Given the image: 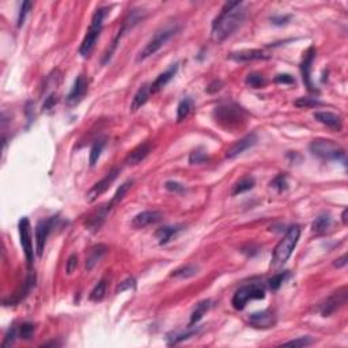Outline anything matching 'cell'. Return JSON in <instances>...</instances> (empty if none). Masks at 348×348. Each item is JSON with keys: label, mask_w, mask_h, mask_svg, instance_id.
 <instances>
[{"label": "cell", "mask_w": 348, "mask_h": 348, "mask_svg": "<svg viewBox=\"0 0 348 348\" xmlns=\"http://www.w3.org/2000/svg\"><path fill=\"white\" fill-rule=\"evenodd\" d=\"M106 144L105 139H98V140L93 144L90 150V166H96V163L98 162V159L101 157V152L104 150V147Z\"/></svg>", "instance_id": "cell-34"}, {"label": "cell", "mask_w": 348, "mask_h": 348, "mask_svg": "<svg viewBox=\"0 0 348 348\" xmlns=\"http://www.w3.org/2000/svg\"><path fill=\"white\" fill-rule=\"evenodd\" d=\"M223 87V83H222V80H213V82H211V83L208 84V87L206 89V91H207L208 94H213V93H218V91L220 90Z\"/></svg>", "instance_id": "cell-48"}, {"label": "cell", "mask_w": 348, "mask_h": 348, "mask_svg": "<svg viewBox=\"0 0 348 348\" xmlns=\"http://www.w3.org/2000/svg\"><path fill=\"white\" fill-rule=\"evenodd\" d=\"M347 215H348V209L347 208H344L343 209V213H342V220H343V225H347L348 220H347Z\"/></svg>", "instance_id": "cell-51"}, {"label": "cell", "mask_w": 348, "mask_h": 348, "mask_svg": "<svg viewBox=\"0 0 348 348\" xmlns=\"http://www.w3.org/2000/svg\"><path fill=\"white\" fill-rule=\"evenodd\" d=\"M118 173H120V170H118V169H113V170H110V172H109V173H107L102 180H100L97 184H94L93 188H91L90 191L87 192V195H86L87 202L89 203L96 202L98 197L101 196V195H104V193L109 189V186L112 185L113 181L117 178Z\"/></svg>", "instance_id": "cell-11"}, {"label": "cell", "mask_w": 348, "mask_h": 348, "mask_svg": "<svg viewBox=\"0 0 348 348\" xmlns=\"http://www.w3.org/2000/svg\"><path fill=\"white\" fill-rule=\"evenodd\" d=\"M89 90V82L84 75H79L78 78L75 79L72 89L70 91V94L67 96V104L68 105H76L83 100V97L86 96V93Z\"/></svg>", "instance_id": "cell-14"}, {"label": "cell", "mask_w": 348, "mask_h": 348, "mask_svg": "<svg viewBox=\"0 0 348 348\" xmlns=\"http://www.w3.org/2000/svg\"><path fill=\"white\" fill-rule=\"evenodd\" d=\"M105 294H106V280L102 279V280L98 281L96 284V287L91 290L90 299L93 302H100V301L104 299Z\"/></svg>", "instance_id": "cell-33"}, {"label": "cell", "mask_w": 348, "mask_h": 348, "mask_svg": "<svg viewBox=\"0 0 348 348\" xmlns=\"http://www.w3.org/2000/svg\"><path fill=\"white\" fill-rule=\"evenodd\" d=\"M135 287H136L135 279H134V278H128V279H125V280L120 283V286L117 287L116 292H117V294H120V292L127 291V290H134Z\"/></svg>", "instance_id": "cell-41"}, {"label": "cell", "mask_w": 348, "mask_h": 348, "mask_svg": "<svg viewBox=\"0 0 348 348\" xmlns=\"http://www.w3.org/2000/svg\"><path fill=\"white\" fill-rule=\"evenodd\" d=\"M177 71H178V64H173V66H170L165 72L161 73V75L150 84V91H151V94H155L158 91L162 90L163 87L173 79V76L177 73Z\"/></svg>", "instance_id": "cell-21"}, {"label": "cell", "mask_w": 348, "mask_h": 348, "mask_svg": "<svg viewBox=\"0 0 348 348\" xmlns=\"http://www.w3.org/2000/svg\"><path fill=\"white\" fill-rule=\"evenodd\" d=\"M314 340L309 336H303V337H298V339H294V340H290V342L284 343V346H294V347H306V346H310L313 344Z\"/></svg>", "instance_id": "cell-37"}, {"label": "cell", "mask_w": 348, "mask_h": 348, "mask_svg": "<svg viewBox=\"0 0 348 348\" xmlns=\"http://www.w3.org/2000/svg\"><path fill=\"white\" fill-rule=\"evenodd\" d=\"M19 229V238L22 245L25 257L29 265H33L34 263V250H33V240H32V226L28 218H22L18 223Z\"/></svg>", "instance_id": "cell-8"}, {"label": "cell", "mask_w": 348, "mask_h": 348, "mask_svg": "<svg viewBox=\"0 0 348 348\" xmlns=\"http://www.w3.org/2000/svg\"><path fill=\"white\" fill-rule=\"evenodd\" d=\"M19 337V332H18V328L12 326L8 329V332L6 333V337H4V342H3V347H7V346H11L12 343L15 342V339Z\"/></svg>", "instance_id": "cell-40"}, {"label": "cell", "mask_w": 348, "mask_h": 348, "mask_svg": "<svg viewBox=\"0 0 348 348\" xmlns=\"http://www.w3.org/2000/svg\"><path fill=\"white\" fill-rule=\"evenodd\" d=\"M178 30H180L178 26H168V28L161 29V30L157 32L155 35L147 42L146 46L139 52V55L136 57V62H143V60H146L147 57H150L152 56L154 53H157V52L168 42L169 39L177 34Z\"/></svg>", "instance_id": "cell-6"}, {"label": "cell", "mask_w": 348, "mask_h": 348, "mask_svg": "<svg viewBox=\"0 0 348 348\" xmlns=\"http://www.w3.org/2000/svg\"><path fill=\"white\" fill-rule=\"evenodd\" d=\"M132 185H134V180H132V178H131V180H127L125 182H123V184L120 185V188L117 189V192L114 193V196L112 197V200L107 203V207L112 209L117 203L121 202V200L124 199V196H125V195L128 193L129 189L132 188Z\"/></svg>", "instance_id": "cell-29"}, {"label": "cell", "mask_w": 348, "mask_h": 348, "mask_svg": "<svg viewBox=\"0 0 348 348\" xmlns=\"http://www.w3.org/2000/svg\"><path fill=\"white\" fill-rule=\"evenodd\" d=\"M211 308V301L209 299H206V301H202L196 305V309L193 310V313L191 315V321H189V326H193L195 324H197L199 321L202 320L203 315L207 313L208 310Z\"/></svg>", "instance_id": "cell-28"}, {"label": "cell", "mask_w": 348, "mask_h": 348, "mask_svg": "<svg viewBox=\"0 0 348 348\" xmlns=\"http://www.w3.org/2000/svg\"><path fill=\"white\" fill-rule=\"evenodd\" d=\"M34 329H35V326L32 322H23L22 325L18 328L19 337L23 340H30L34 335Z\"/></svg>", "instance_id": "cell-35"}, {"label": "cell", "mask_w": 348, "mask_h": 348, "mask_svg": "<svg viewBox=\"0 0 348 348\" xmlns=\"http://www.w3.org/2000/svg\"><path fill=\"white\" fill-rule=\"evenodd\" d=\"M110 212V208L106 206H102L101 208H98L97 211L91 213L90 216L86 220V227L91 231H97L101 229V226L104 225V222L106 219L107 213Z\"/></svg>", "instance_id": "cell-20"}, {"label": "cell", "mask_w": 348, "mask_h": 348, "mask_svg": "<svg viewBox=\"0 0 348 348\" xmlns=\"http://www.w3.org/2000/svg\"><path fill=\"white\" fill-rule=\"evenodd\" d=\"M161 219H162V213L159 211H143L138 213L132 219V226L135 229H144L147 226L155 225Z\"/></svg>", "instance_id": "cell-17"}, {"label": "cell", "mask_w": 348, "mask_h": 348, "mask_svg": "<svg viewBox=\"0 0 348 348\" xmlns=\"http://www.w3.org/2000/svg\"><path fill=\"white\" fill-rule=\"evenodd\" d=\"M315 57V49L313 46H310L308 51L303 53V59L302 63H301V72H302V79L305 86L308 87V90L310 93H318V90L315 89V86L312 82V76H310V72H312V64H313V60Z\"/></svg>", "instance_id": "cell-12"}, {"label": "cell", "mask_w": 348, "mask_h": 348, "mask_svg": "<svg viewBox=\"0 0 348 348\" xmlns=\"http://www.w3.org/2000/svg\"><path fill=\"white\" fill-rule=\"evenodd\" d=\"M33 3L30 1H23L22 6H21V11H19V15H18V26H22L23 22H25V18L28 15L29 10L32 8Z\"/></svg>", "instance_id": "cell-42"}, {"label": "cell", "mask_w": 348, "mask_h": 348, "mask_svg": "<svg viewBox=\"0 0 348 348\" xmlns=\"http://www.w3.org/2000/svg\"><path fill=\"white\" fill-rule=\"evenodd\" d=\"M314 120H317L318 123L324 124L328 128L333 129V131H342L343 128V120L340 116H337L332 112H315L313 114Z\"/></svg>", "instance_id": "cell-19"}, {"label": "cell", "mask_w": 348, "mask_h": 348, "mask_svg": "<svg viewBox=\"0 0 348 348\" xmlns=\"http://www.w3.org/2000/svg\"><path fill=\"white\" fill-rule=\"evenodd\" d=\"M207 161V155L204 154V152L202 151H193L191 154V157H189V162L192 163V165H199V163H204Z\"/></svg>", "instance_id": "cell-44"}, {"label": "cell", "mask_w": 348, "mask_h": 348, "mask_svg": "<svg viewBox=\"0 0 348 348\" xmlns=\"http://www.w3.org/2000/svg\"><path fill=\"white\" fill-rule=\"evenodd\" d=\"M331 215H328V213H321L320 216H317L314 222H313L312 230H313V233H315V234H322V233H325V231L331 227Z\"/></svg>", "instance_id": "cell-27"}, {"label": "cell", "mask_w": 348, "mask_h": 348, "mask_svg": "<svg viewBox=\"0 0 348 348\" xmlns=\"http://www.w3.org/2000/svg\"><path fill=\"white\" fill-rule=\"evenodd\" d=\"M107 250H109V249H107L106 245H104V244L94 245V246L89 250V254H87V257H86V268H87V270H91L97 263L101 261L102 257L106 254Z\"/></svg>", "instance_id": "cell-22"}, {"label": "cell", "mask_w": 348, "mask_h": 348, "mask_svg": "<svg viewBox=\"0 0 348 348\" xmlns=\"http://www.w3.org/2000/svg\"><path fill=\"white\" fill-rule=\"evenodd\" d=\"M275 82L281 84H294L295 83V79L290 73H279V75L275 76Z\"/></svg>", "instance_id": "cell-45"}, {"label": "cell", "mask_w": 348, "mask_h": 348, "mask_svg": "<svg viewBox=\"0 0 348 348\" xmlns=\"http://www.w3.org/2000/svg\"><path fill=\"white\" fill-rule=\"evenodd\" d=\"M256 185V181L253 177L250 175H246V177H242L241 180L237 181L234 186H233V191H231V195L236 196V195H240V193H244V192H247L253 189Z\"/></svg>", "instance_id": "cell-26"}, {"label": "cell", "mask_w": 348, "mask_h": 348, "mask_svg": "<svg viewBox=\"0 0 348 348\" xmlns=\"http://www.w3.org/2000/svg\"><path fill=\"white\" fill-rule=\"evenodd\" d=\"M107 8L105 7H101V8H97V11L94 12L93 15V19H91L90 28L87 30V33L84 35L83 41L80 44V48H79V53L82 57H89L91 55V52L94 51L97 44V39L100 37L102 30V25H104V18L106 15Z\"/></svg>", "instance_id": "cell-3"}, {"label": "cell", "mask_w": 348, "mask_h": 348, "mask_svg": "<svg viewBox=\"0 0 348 348\" xmlns=\"http://www.w3.org/2000/svg\"><path fill=\"white\" fill-rule=\"evenodd\" d=\"M271 55H268L265 51L261 49H245V51L234 52L231 53L230 59L234 62L238 63H246V62H254V60H267L270 59Z\"/></svg>", "instance_id": "cell-16"}, {"label": "cell", "mask_w": 348, "mask_h": 348, "mask_svg": "<svg viewBox=\"0 0 348 348\" xmlns=\"http://www.w3.org/2000/svg\"><path fill=\"white\" fill-rule=\"evenodd\" d=\"M347 302V287H342L340 290L333 292L331 297H328L324 302L320 305V313L324 317L331 315L339 310L342 306H344Z\"/></svg>", "instance_id": "cell-9"}, {"label": "cell", "mask_w": 348, "mask_h": 348, "mask_svg": "<svg viewBox=\"0 0 348 348\" xmlns=\"http://www.w3.org/2000/svg\"><path fill=\"white\" fill-rule=\"evenodd\" d=\"M150 94H151V91H150V86H148V84H143L140 89L138 90V93L135 94L134 100H132L131 110H132V112H136L138 109H140V107L148 101Z\"/></svg>", "instance_id": "cell-24"}, {"label": "cell", "mask_w": 348, "mask_h": 348, "mask_svg": "<svg viewBox=\"0 0 348 348\" xmlns=\"http://www.w3.org/2000/svg\"><path fill=\"white\" fill-rule=\"evenodd\" d=\"M333 265H335L336 268H343V267H346V265H347V254H343L342 257L337 258L336 261L333 263Z\"/></svg>", "instance_id": "cell-49"}, {"label": "cell", "mask_w": 348, "mask_h": 348, "mask_svg": "<svg viewBox=\"0 0 348 348\" xmlns=\"http://www.w3.org/2000/svg\"><path fill=\"white\" fill-rule=\"evenodd\" d=\"M265 297V288L261 284L257 283H252V284H246L242 286L240 290H237L234 297L231 299V305L236 310H242L246 303L252 299H264Z\"/></svg>", "instance_id": "cell-7"}, {"label": "cell", "mask_w": 348, "mask_h": 348, "mask_svg": "<svg viewBox=\"0 0 348 348\" xmlns=\"http://www.w3.org/2000/svg\"><path fill=\"white\" fill-rule=\"evenodd\" d=\"M200 331V326H188L185 332H175L173 336H169V344L173 346V344H178V343L188 340L189 337L195 336Z\"/></svg>", "instance_id": "cell-25"}, {"label": "cell", "mask_w": 348, "mask_h": 348, "mask_svg": "<svg viewBox=\"0 0 348 348\" xmlns=\"http://www.w3.org/2000/svg\"><path fill=\"white\" fill-rule=\"evenodd\" d=\"M192 109H193V102L191 98H184L177 106V121L178 123L184 121L191 114Z\"/></svg>", "instance_id": "cell-30"}, {"label": "cell", "mask_w": 348, "mask_h": 348, "mask_svg": "<svg viewBox=\"0 0 348 348\" xmlns=\"http://www.w3.org/2000/svg\"><path fill=\"white\" fill-rule=\"evenodd\" d=\"M56 104H57V96L52 93L51 96L48 97V98H45V102H44V105H42V110H51L52 107L55 106Z\"/></svg>", "instance_id": "cell-47"}, {"label": "cell", "mask_w": 348, "mask_h": 348, "mask_svg": "<svg viewBox=\"0 0 348 348\" xmlns=\"http://www.w3.org/2000/svg\"><path fill=\"white\" fill-rule=\"evenodd\" d=\"M295 105L299 107H312V106H320V105H322V104H321L318 100H315V98L302 97V98H299V100L295 101Z\"/></svg>", "instance_id": "cell-38"}, {"label": "cell", "mask_w": 348, "mask_h": 348, "mask_svg": "<svg viewBox=\"0 0 348 348\" xmlns=\"http://www.w3.org/2000/svg\"><path fill=\"white\" fill-rule=\"evenodd\" d=\"M310 151L313 155L324 161H343L346 162V151L336 141L328 139H315L310 144Z\"/></svg>", "instance_id": "cell-5"}, {"label": "cell", "mask_w": 348, "mask_h": 348, "mask_svg": "<svg viewBox=\"0 0 348 348\" xmlns=\"http://www.w3.org/2000/svg\"><path fill=\"white\" fill-rule=\"evenodd\" d=\"M245 18H246V11L242 8L241 1L226 3L218 18L213 21L211 39L216 44L223 42L241 26Z\"/></svg>", "instance_id": "cell-1"}, {"label": "cell", "mask_w": 348, "mask_h": 348, "mask_svg": "<svg viewBox=\"0 0 348 348\" xmlns=\"http://www.w3.org/2000/svg\"><path fill=\"white\" fill-rule=\"evenodd\" d=\"M78 267V256L76 254H71L67 260V265H66V271H67L68 275H71L73 271L76 270Z\"/></svg>", "instance_id": "cell-46"}, {"label": "cell", "mask_w": 348, "mask_h": 348, "mask_svg": "<svg viewBox=\"0 0 348 348\" xmlns=\"http://www.w3.org/2000/svg\"><path fill=\"white\" fill-rule=\"evenodd\" d=\"M150 151H151V146H150V143H148V141H144V143L139 144V146L135 147L132 151L129 152L128 155H127V158H125V163H127L128 166L139 165L141 161H144V159H146L147 155L150 154Z\"/></svg>", "instance_id": "cell-18"}, {"label": "cell", "mask_w": 348, "mask_h": 348, "mask_svg": "<svg viewBox=\"0 0 348 348\" xmlns=\"http://www.w3.org/2000/svg\"><path fill=\"white\" fill-rule=\"evenodd\" d=\"M165 188H166L168 191L174 192V193H182V192H185V185H182V184L177 182V181H168V182L165 184Z\"/></svg>", "instance_id": "cell-43"}, {"label": "cell", "mask_w": 348, "mask_h": 348, "mask_svg": "<svg viewBox=\"0 0 348 348\" xmlns=\"http://www.w3.org/2000/svg\"><path fill=\"white\" fill-rule=\"evenodd\" d=\"M257 143V136L256 134H249V135L244 136L242 139L236 141L234 144H231L227 151H226V158H236L237 155H240L244 151H246L247 148H250Z\"/></svg>", "instance_id": "cell-15"}, {"label": "cell", "mask_w": 348, "mask_h": 348, "mask_svg": "<svg viewBox=\"0 0 348 348\" xmlns=\"http://www.w3.org/2000/svg\"><path fill=\"white\" fill-rule=\"evenodd\" d=\"M301 236V227L298 225L291 226L284 237L281 238L279 244L276 245L275 250H274V256H272V263L271 267L272 268H280L281 265L286 264V261L290 258L292 254V250L295 249Z\"/></svg>", "instance_id": "cell-2"}, {"label": "cell", "mask_w": 348, "mask_h": 348, "mask_svg": "<svg viewBox=\"0 0 348 348\" xmlns=\"http://www.w3.org/2000/svg\"><path fill=\"white\" fill-rule=\"evenodd\" d=\"M199 271V267L195 264H188L181 267L178 270L173 271L172 274V278H175V279H188V278H192L195 276Z\"/></svg>", "instance_id": "cell-31"}, {"label": "cell", "mask_w": 348, "mask_h": 348, "mask_svg": "<svg viewBox=\"0 0 348 348\" xmlns=\"http://www.w3.org/2000/svg\"><path fill=\"white\" fill-rule=\"evenodd\" d=\"M288 276V274L286 272H279V274H276V275H274L272 278L270 279V288L272 290V291H276V290H279L280 288V286L283 284V281L286 280V278Z\"/></svg>", "instance_id": "cell-36"}, {"label": "cell", "mask_w": 348, "mask_h": 348, "mask_svg": "<svg viewBox=\"0 0 348 348\" xmlns=\"http://www.w3.org/2000/svg\"><path fill=\"white\" fill-rule=\"evenodd\" d=\"M247 322L257 329H270L275 325V315L271 310H261V312H256L252 313L247 317Z\"/></svg>", "instance_id": "cell-13"}, {"label": "cell", "mask_w": 348, "mask_h": 348, "mask_svg": "<svg viewBox=\"0 0 348 348\" xmlns=\"http://www.w3.org/2000/svg\"><path fill=\"white\" fill-rule=\"evenodd\" d=\"M271 21L275 25H283V23H287L290 21V17H274Z\"/></svg>", "instance_id": "cell-50"}, {"label": "cell", "mask_w": 348, "mask_h": 348, "mask_svg": "<svg viewBox=\"0 0 348 348\" xmlns=\"http://www.w3.org/2000/svg\"><path fill=\"white\" fill-rule=\"evenodd\" d=\"M245 116H246L245 110L236 104H225L216 106L213 110V117L216 123L229 129L240 127L241 123L245 121Z\"/></svg>", "instance_id": "cell-4"}, {"label": "cell", "mask_w": 348, "mask_h": 348, "mask_svg": "<svg viewBox=\"0 0 348 348\" xmlns=\"http://www.w3.org/2000/svg\"><path fill=\"white\" fill-rule=\"evenodd\" d=\"M55 223H56V218L52 216V218H48V219L39 220L37 226H35V244H37L35 250H37V254H38L39 257L42 256V252L45 249L46 240H48V237L51 234Z\"/></svg>", "instance_id": "cell-10"}, {"label": "cell", "mask_w": 348, "mask_h": 348, "mask_svg": "<svg viewBox=\"0 0 348 348\" xmlns=\"http://www.w3.org/2000/svg\"><path fill=\"white\" fill-rule=\"evenodd\" d=\"M271 186L276 188L278 191H283L287 188V177L286 174H279L274 180L271 181Z\"/></svg>", "instance_id": "cell-39"}, {"label": "cell", "mask_w": 348, "mask_h": 348, "mask_svg": "<svg viewBox=\"0 0 348 348\" xmlns=\"http://www.w3.org/2000/svg\"><path fill=\"white\" fill-rule=\"evenodd\" d=\"M245 83L249 87H252V89H261V87H264L265 84H267V80H265L264 75H261V73L258 72H252L246 76Z\"/></svg>", "instance_id": "cell-32"}, {"label": "cell", "mask_w": 348, "mask_h": 348, "mask_svg": "<svg viewBox=\"0 0 348 348\" xmlns=\"http://www.w3.org/2000/svg\"><path fill=\"white\" fill-rule=\"evenodd\" d=\"M181 230H182V226H165V227L158 229V231L155 233V237H157L159 245H165L170 240H173L174 237L177 236Z\"/></svg>", "instance_id": "cell-23"}]
</instances>
